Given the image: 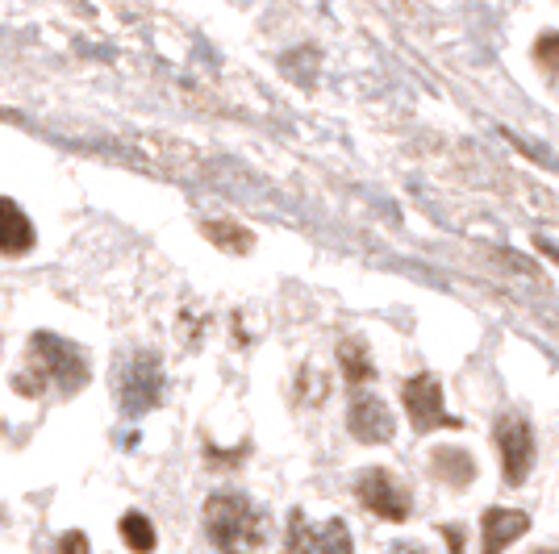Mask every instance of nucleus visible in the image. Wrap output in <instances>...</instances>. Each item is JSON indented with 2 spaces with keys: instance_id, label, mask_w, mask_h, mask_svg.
Returning a JSON list of instances; mask_svg holds the SVG:
<instances>
[{
  "instance_id": "nucleus-7",
  "label": "nucleus",
  "mask_w": 559,
  "mask_h": 554,
  "mask_svg": "<svg viewBox=\"0 0 559 554\" xmlns=\"http://www.w3.org/2000/svg\"><path fill=\"white\" fill-rule=\"evenodd\" d=\"M401 400H405V413H409L418 434L439 430V425H447V430H460V425H464V421H455V417L443 409V384H439L435 375H414V380L405 384Z\"/></svg>"
},
{
  "instance_id": "nucleus-17",
  "label": "nucleus",
  "mask_w": 559,
  "mask_h": 554,
  "mask_svg": "<svg viewBox=\"0 0 559 554\" xmlns=\"http://www.w3.org/2000/svg\"><path fill=\"white\" fill-rule=\"evenodd\" d=\"M389 554H430L421 542H396V546H389Z\"/></svg>"
},
{
  "instance_id": "nucleus-9",
  "label": "nucleus",
  "mask_w": 559,
  "mask_h": 554,
  "mask_svg": "<svg viewBox=\"0 0 559 554\" xmlns=\"http://www.w3.org/2000/svg\"><path fill=\"white\" fill-rule=\"evenodd\" d=\"M480 526H485V554H501L510 542H518L531 530V517L518 513V508H489Z\"/></svg>"
},
{
  "instance_id": "nucleus-8",
  "label": "nucleus",
  "mask_w": 559,
  "mask_h": 554,
  "mask_svg": "<svg viewBox=\"0 0 559 554\" xmlns=\"http://www.w3.org/2000/svg\"><path fill=\"white\" fill-rule=\"evenodd\" d=\"M347 425L350 434L359 442H368V446H380V442L393 438V413H389V405L380 400V396H355V405H350L347 413Z\"/></svg>"
},
{
  "instance_id": "nucleus-13",
  "label": "nucleus",
  "mask_w": 559,
  "mask_h": 554,
  "mask_svg": "<svg viewBox=\"0 0 559 554\" xmlns=\"http://www.w3.org/2000/svg\"><path fill=\"white\" fill-rule=\"evenodd\" d=\"M205 238L213 246H222L226 254H247L255 246V233L242 230L238 221H205Z\"/></svg>"
},
{
  "instance_id": "nucleus-10",
  "label": "nucleus",
  "mask_w": 559,
  "mask_h": 554,
  "mask_svg": "<svg viewBox=\"0 0 559 554\" xmlns=\"http://www.w3.org/2000/svg\"><path fill=\"white\" fill-rule=\"evenodd\" d=\"M34 251V226L22 208L13 205L9 196H0V254H29Z\"/></svg>"
},
{
  "instance_id": "nucleus-11",
  "label": "nucleus",
  "mask_w": 559,
  "mask_h": 554,
  "mask_svg": "<svg viewBox=\"0 0 559 554\" xmlns=\"http://www.w3.org/2000/svg\"><path fill=\"white\" fill-rule=\"evenodd\" d=\"M338 368H343V380H347L350 388H364V384H372V380H376V368H372V359H368V347H364L359 338H347V342L338 347Z\"/></svg>"
},
{
  "instance_id": "nucleus-2",
  "label": "nucleus",
  "mask_w": 559,
  "mask_h": 554,
  "mask_svg": "<svg viewBox=\"0 0 559 554\" xmlns=\"http://www.w3.org/2000/svg\"><path fill=\"white\" fill-rule=\"evenodd\" d=\"M29 363H34V380H29V375H17V380H13L22 396H38L47 380L55 388H63V393H80V388L88 384L84 359H80L68 342H59L55 334H38V338L29 342Z\"/></svg>"
},
{
  "instance_id": "nucleus-3",
  "label": "nucleus",
  "mask_w": 559,
  "mask_h": 554,
  "mask_svg": "<svg viewBox=\"0 0 559 554\" xmlns=\"http://www.w3.org/2000/svg\"><path fill=\"white\" fill-rule=\"evenodd\" d=\"M164 363L155 354H134L117 371V400H121V413L126 417L151 413L164 400Z\"/></svg>"
},
{
  "instance_id": "nucleus-16",
  "label": "nucleus",
  "mask_w": 559,
  "mask_h": 554,
  "mask_svg": "<svg viewBox=\"0 0 559 554\" xmlns=\"http://www.w3.org/2000/svg\"><path fill=\"white\" fill-rule=\"evenodd\" d=\"M59 554H93V546H88V538L80 530H71L59 538Z\"/></svg>"
},
{
  "instance_id": "nucleus-1",
  "label": "nucleus",
  "mask_w": 559,
  "mask_h": 554,
  "mask_svg": "<svg viewBox=\"0 0 559 554\" xmlns=\"http://www.w3.org/2000/svg\"><path fill=\"white\" fill-rule=\"evenodd\" d=\"M205 533L222 554H255L267 542V513L247 492H213L205 501Z\"/></svg>"
},
{
  "instance_id": "nucleus-15",
  "label": "nucleus",
  "mask_w": 559,
  "mask_h": 554,
  "mask_svg": "<svg viewBox=\"0 0 559 554\" xmlns=\"http://www.w3.org/2000/svg\"><path fill=\"white\" fill-rule=\"evenodd\" d=\"M535 59L547 71H556V75H559V34H543V38H538Z\"/></svg>"
},
{
  "instance_id": "nucleus-18",
  "label": "nucleus",
  "mask_w": 559,
  "mask_h": 554,
  "mask_svg": "<svg viewBox=\"0 0 559 554\" xmlns=\"http://www.w3.org/2000/svg\"><path fill=\"white\" fill-rule=\"evenodd\" d=\"M535 554H559V551H535Z\"/></svg>"
},
{
  "instance_id": "nucleus-12",
  "label": "nucleus",
  "mask_w": 559,
  "mask_h": 554,
  "mask_svg": "<svg viewBox=\"0 0 559 554\" xmlns=\"http://www.w3.org/2000/svg\"><path fill=\"white\" fill-rule=\"evenodd\" d=\"M430 471L439 475V480H447L451 487H464L472 475H476V467H472V459H467L464 450H435V459H430Z\"/></svg>"
},
{
  "instance_id": "nucleus-5",
  "label": "nucleus",
  "mask_w": 559,
  "mask_h": 554,
  "mask_svg": "<svg viewBox=\"0 0 559 554\" xmlns=\"http://www.w3.org/2000/svg\"><path fill=\"white\" fill-rule=\"evenodd\" d=\"M355 496H359V505L376 513L380 521H405L409 517V487L396 480L393 471H384V467H376V471H364L359 480H355Z\"/></svg>"
},
{
  "instance_id": "nucleus-14",
  "label": "nucleus",
  "mask_w": 559,
  "mask_h": 554,
  "mask_svg": "<svg viewBox=\"0 0 559 554\" xmlns=\"http://www.w3.org/2000/svg\"><path fill=\"white\" fill-rule=\"evenodd\" d=\"M121 538L134 554H151L155 551V526L142 517V513H126L121 517Z\"/></svg>"
},
{
  "instance_id": "nucleus-6",
  "label": "nucleus",
  "mask_w": 559,
  "mask_h": 554,
  "mask_svg": "<svg viewBox=\"0 0 559 554\" xmlns=\"http://www.w3.org/2000/svg\"><path fill=\"white\" fill-rule=\"evenodd\" d=\"M492 438H497V450H501V471H506V480L518 487L531 475V467H535V434H531V425H526L522 417L506 413L497 421Z\"/></svg>"
},
{
  "instance_id": "nucleus-4",
  "label": "nucleus",
  "mask_w": 559,
  "mask_h": 554,
  "mask_svg": "<svg viewBox=\"0 0 559 554\" xmlns=\"http://www.w3.org/2000/svg\"><path fill=\"white\" fill-rule=\"evenodd\" d=\"M284 554H355L350 546V530L338 517L313 521L301 508L288 517V533H284Z\"/></svg>"
}]
</instances>
